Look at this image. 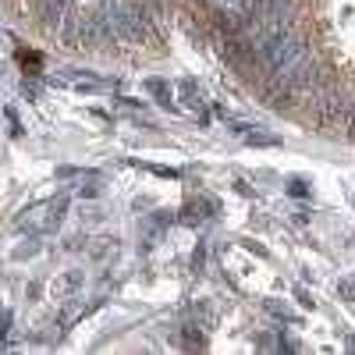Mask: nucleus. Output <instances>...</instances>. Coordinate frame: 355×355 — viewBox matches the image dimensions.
I'll return each instance as SVG.
<instances>
[{
  "label": "nucleus",
  "instance_id": "obj_3",
  "mask_svg": "<svg viewBox=\"0 0 355 355\" xmlns=\"http://www.w3.org/2000/svg\"><path fill=\"white\" fill-rule=\"evenodd\" d=\"M8 327H11V316H8L4 309H0V338H4V334H8Z\"/></svg>",
  "mask_w": 355,
  "mask_h": 355
},
{
  "label": "nucleus",
  "instance_id": "obj_4",
  "mask_svg": "<svg viewBox=\"0 0 355 355\" xmlns=\"http://www.w3.org/2000/svg\"><path fill=\"white\" fill-rule=\"evenodd\" d=\"M348 125L355 128V103H352V117H348Z\"/></svg>",
  "mask_w": 355,
  "mask_h": 355
},
{
  "label": "nucleus",
  "instance_id": "obj_1",
  "mask_svg": "<svg viewBox=\"0 0 355 355\" xmlns=\"http://www.w3.org/2000/svg\"><path fill=\"white\" fill-rule=\"evenodd\" d=\"M78 284H82V277L78 274H68L64 281H53V295H57V299H64V295H71Z\"/></svg>",
  "mask_w": 355,
  "mask_h": 355
},
{
  "label": "nucleus",
  "instance_id": "obj_2",
  "mask_svg": "<svg viewBox=\"0 0 355 355\" xmlns=\"http://www.w3.org/2000/svg\"><path fill=\"white\" fill-rule=\"evenodd\" d=\"M214 4V11H242L245 8V0H210ZM245 15V11H242Z\"/></svg>",
  "mask_w": 355,
  "mask_h": 355
}]
</instances>
